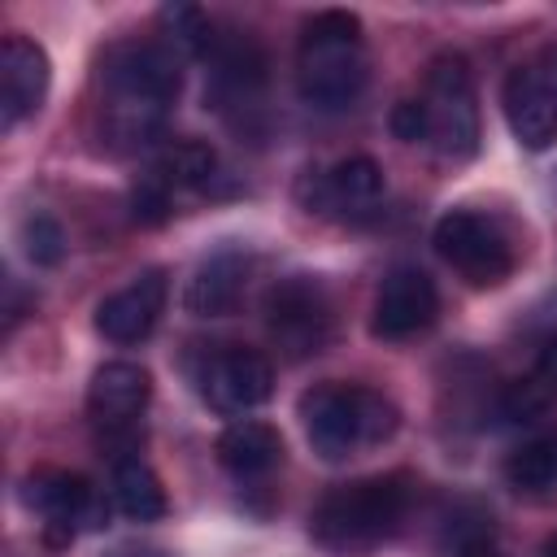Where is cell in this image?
Segmentation results:
<instances>
[{"label":"cell","instance_id":"30bf717a","mask_svg":"<svg viewBox=\"0 0 557 557\" xmlns=\"http://www.w3.org/2000/svg\"><path fill=\"white\" fill-rule=\"evenodd\" d=\"M22 496H26L30 509H39L44 535L52 544H65V540H74V531L104 522V505H100L96 487L83 474H65V470L30 474Z\"/></svg>","mask_w":557,"mask_h":557},{"label":"cell","instance_id":"2e32d148","mask_svg":"<svg viewBox=\"0 0 557 557\" xmlns=\"http://www.w3.org/2000/svg\"><path fill=\"white\" fill-rule=\"evenodd\" d=\"M244 283H248V261H244L239 252H218V257H209V261L187 278L183 305H187V313H196V318H222V313L235 309Z\"/></svg>","mask_w":557,"mask_h":557},{"label":"cell","instance_id":"7c38bea8","mask_svg":"<svg viewBox=\"0 0 557 557\" xmlns=\"http://www.w3.org/2000/svg\"><path fill=\"white\" fill-rule=\"evenodd\" d=\"M48 52L26 39V35H9L0 44V126L13 131L17 122H26L30 113H39L44 96H48Z\"/></svg>","mask_w":557,"mask_h":557},{"label":"cell","instance_id":"5b68a950","mask_svg":"<svg viewBox=\"0 0 557 557\" xmlns=\"http://www.w3.org/2000/svg\"><path fill=\"white\" fill-rule=\"evenodd\" d=\"M422 104L431 117V144L444 157L466 161L479 152V104H474V78H470L466 57L444 52L431 61Z\"/></svg>","mask_w":557,"mask_h":557},{"label":"cell","instance_id":"d6986e66","mask_svg":"<svg viewBox=\"0 0 557 557\" xmlns=\"http://www.w3.org/2000/svg\"><path fill=\"white\" fill-rule=\"evenodd\" d=\"M113 505L131 522H157L165 518V487L139 457H122L113 466Z\"/></svg>","mask_w":557,"mask_h":557},{"label":"cell","instance_id":"3957f363","mask_svg":"<svg viewBox=\"0 0 557 557\" xmlns=\"http://www.w3.org/2000/svg\"><path fill=\"white\" fill-rule=\"evenodd\" d=\"M300 422L318 457L344 461L387 444L400 426V409L361 383H318L300 396Z\"/></svg>","mask_w":557,"mask_h":557},{"label":"cell","instance_id":"7a4b0ae2","mask_svg":"<svg viewBox=\"0 0 557 557\" xmlns=\"http://www.w3.org/2000/svg\"><path fill=\"white\" fill-rule=\"evenodd\" d=\"M405 509H409V487L400 474L352 479V483L331 487L318 500L309 531L335 557H366L400 531Z\"/></svg>","mask_w":557,"mask_h":557},{"label":"cell","instance_id":"cb8c5ba5","mask_svg":"<svg viewBox=\"0 0 557 557\" xmlns=\"http://www.w3.org/2000/svg\"><path fill=\"white\" fill-rule=\"evenodd\" d=\"M392 135L405 139V144H422V139H431L426 104H422V100H400V104L392 109Z\"/></svg>","mask_w":557,"mask_h":557},{"label":"cell","instance_id":"9a60e30c","mask_svg":"<svg viewBox=\"0 0 557 557\" xmlns=\"http://www.w3.org/2000/svg\"><path fill=\"white\" fill-rule=\"evenodd\" d=\"M152 396V379L144 366L135 361H104L96 374H91V387H87V409L96 422L113 426V422H126L135 418Z\"/></svg>","mask_w":557,"mask_h":557},{"label":"cell","instance_id":"ba28073f","mask_svg":"<svg viewBox=\"0 0 557 557\" xmlns=\"http://www.w3.org/2000/svg\"><path fill=\"white\" fill-rule=\"evenodd\" d=\"M265 331L292 361L322 352L331 339V300L322 283L309 274H292L274 283L265 296Z\"/></svg>","mask_w":557,"mask_h":557},{"label":"cell","instance_id":"ac0fdd59","mask_svg":"<svg viewBox=\"0 0 557 557\" xmlns=\"http://www.w3.org/2000/svg\"><path fill=\"white\" fill-rule=\"evenodd\" d=\"M553 400H557V335L544 339V348H540L531 374L513 379V383L500 392V413H505L509 422H531V418H540Z\"/></svg>","mask_w":557,"mask_h":557},{"label":"cell","instance_id":"9c48e42d","mask_svg":"<svg viewBox=\"0 0 557 557\" xmlns=\"http://www.w3.org/2000/svg\"><path fill=\"white\" fill-rule=\"evenodd\" d=\"M200 396L218 413H248L270 400L274 392V366L252 348H218L200 366Z\"/></svg>","mask_w":557,"mask_h":557},{"label":"cell","instance_id":"8992f818","mask_svg":"<svg viewBox=\"0 0 557 557\" xmlns=\"http://www.w3.org/2000/svg\"><path fill=\"white\" fill-rule=\"evenodd\" d=\"M500 104L513 139L527 152H544L557 139V39H548L531 61L509 70Z\"/></svg>","mask_w":557,"mask_h":557},{"label":"cell","instance_id":"d4e9b609","mask_svg":"<svg viewBox=\"0 0 557 557\" xmlns=\"http://www.w3.org/2000/svg\"><path fill=\"white\" fill-rule=\"evenodd\" d=\"M535 557H557V535H553V540H544V548H540Z\"/></svg>","mask_w":557,"mask_h":557},{"label":"cell","instance_id":"44dd1931","mask_svg":"<svg viewBox=\"0 0 557 557\" xmlns=\"http://www.w3.org/2000/svg\"><path fill=\"white\" fill-rule=\"evenodd\" d=\"M505 479L518 492H548V487H557V431L518 444L505 457Z\"/></svg>","mask_w":557,"mask_h":557},{"label":"cell","instance_id":"52a82bcc","mask_svg":"<svg viewBox=\"0 0 557 557\" xmlns=\"http://www.w3.org/2000/svg\"><path fill=\"white\" fill-rule=\"evenodd\" d=\"M435 252L474 287H500L513 274V248L500 226L474 209H453L435 222Z\"/></svg>","mask_w":557,"mask_h":557},{"label":"cell","instance_id":"8fae6325","mask_svg":"<svg viewBox=\"0 0 557 557\" xmlns=\"http://www.w3.org/2000/svg\"><path fill=\"white\" fill-rule=\"evenodd\" d=\"M435 313H440V292H435L431 274L418 265H396L379 283L370 331L379 339H405V335L426 331L435 322Z\"/></svg>","mask_w":557,"mask_h":557},{"label":"cell","instance_id":"7402d4cb","mask_svg":"<svg viewBox=\"0 0 557 557\" xmlns=\"http://www.w3.org/2000/svg\"><path fill=\"white\" fill-rule=\"evenodd\" d=\"M157 22H161V30H165V48L174 52V57H196V52H205L209 48V17L196 9V4H165L161 13H157Z\"/></svg>","mask_w":557,"mask_h":557},{"label":"cell","instance_id":"5bb4252c","mask_svg":"<svg viewBox=\"0 0 557 557\" xmlns=\"http://www.w3.org/2000/svg\"><path fill=\"white\" fill-rule=\"evenodd\" d=\"M161 309H165V274L161 270H144L126 287H117L113 296L100 300L96 331L104 339H113V344H139L157 326Z\"/></svg>","mask_w":557,"mask_h":557},{"label":"cell","instance_id":"e0dca14e","mask_svg":"<svg viewBox=\"0 0 557 557\" xmlns=\"http://www.w3.org/2000/svg\"><path fill=\"white\" fill-rule=\"evenodd\" d=\"M218 461L239 479H257L283 461V435L270 422L239 418L218 435Z\"/></svg>","mask_w":557,"mask_h":557},{"label":"cell","instance_id":"4fadbf2b","mask_svg":"<svg viewBox=\"0 0 557 557\" xmlns=\"http://www.w3.org/2000/svg\"><path fill=\"white\" fill-rule=\"evenodd\" d=\"M300 196L309 213H339V218H366L383 200V170L370 157H348L322 174H305Z\"/></svg>","mask_w":557,"mask_h":557},{"label":"cell","instance_id":"ffe728a7","mask_svg":"<svg viewBox=\"0 0 557 557\" xmlns=\"http://www.w3.org/2000/svg\"><path fill=\"white\" fill-rule=\"evenodd\" d=\"M213 170H218V157H213L209 144H200V139H174V144H165L157 152L148 178H157L165 191H183V187H205L213 178Z\"/></svg>","mask_w":557,"mask_h":557},{"label":"cell","instance_id":"277c9868","mask_svg":"<svg viewBox=\"0 0 557 557\" xmlns=\"http://www.w3.org/2000/svg\"><path fill=\"white\" fill-rule=\"evenodd\" d=\"M366 48H361V22L344 9H326L305 22L300 52H296V87L300 100L335 113L348 109L366 87Z\"/></svg>","mask_w":557,"mask_h":557},{"label":"cell","instance_id":"6da1fadb","mask_svg":"<svg viewBox=\"0 0 557 557\" xmlns=\"http://www.w3.org/2000/svg\"><path fill=\"white\" fill-rule=\"evenodd\" d=\"M100 83V135L113 152H135L161 135L165 109L183 87V70L165 44H117L104 57Z\"/></svg>","mask_w":557,"mask_h":557},{"label":"cell","instance_id":"603a6c76","mask_svg":"<svg viewBox=\"0 0 557 557\" xmlns=\"http://www.w3.org/2000/svg\"><path fill=\"white\" fill-rule=\"evenodd\" d=\"M17 239H22V252L35 265H57L65 257V231L52 213H26L22 226H17Z\"/></svg>","mask_w":557,"mask_h":557}]
</instances>
